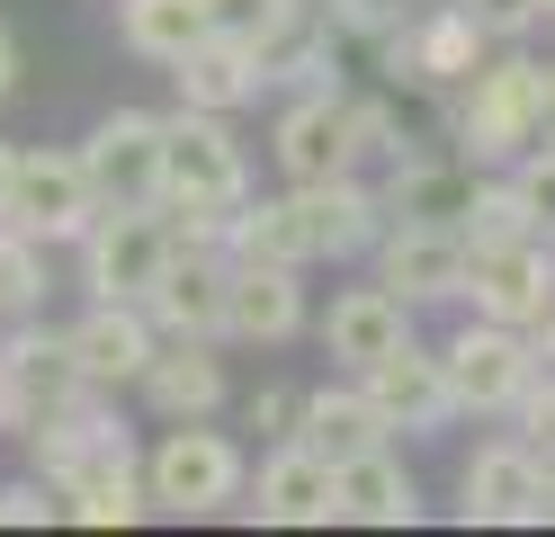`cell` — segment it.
<instances>
[{
	"instance_id": "30",
	"label": "cell",
	"mask_w": 555,
	"mask_h": 537,
	"mask_svg": "<svg viewBox=\"0 0 555 537\" xmlns=\"http://www.w3.org/2000/svg\"><path fill=\"white\" fill-rule=\"evenodd\" d=\"M305 10V0H206V18H216V36H233V46L269 54L278 36H287V18Z\"/></svg>"
},
{
	"instance_id": "3",
	"label": "cell",
	"mask_w": 555,
	"mask_h": 537,
	"mask_svg": "<svg viewBox=\"0 0 555 537\" xmlns=\"http://www.w3.org/2000/svg\"><path fill=\"white\" fill-rule=\"evenodd\" d=\"M538 81H546V63L529 54V46H493L483 54V72L457 90V153L475 162V170H511L529 143L546 135L538 126Z\"/></svg>"
},
{
	"instance_id": "12",
	"label": "cell",
	"mask_w": 555,
	"mask_h": 537,
	"mask_svg": "<svg viewBox=\"0 0 555 537\" xmlns=\"http://www.w3.org/2000/svg\"><path fill=\"white\" fill-rule=\"evenodd\" d=\"M466 305L493 314V322H546L555 314V242L529 233V242H475V269H466Z\"/></svg>"
},
{
	"instance_id": "9",
	"label": "cell",
	"mask_w": 555,
	"mask_h": 537,
	"mask_svg": "<svg viewBox=\"0 0 555 537\" xmlns=\"http://www.w3.org/2000/svg\"><path fill=\"white\" fill-rule=\"evenodd\" d=\"M546 501H555V475H546V457L529 439L475 448L466 475H457V520L466 528H538Z\"/></svg>"
},
{
	"instance_id": "27",
	"label": "cell",
	"mask_w": 555,
	"mask_h": 537,
	"mask_svg": "<svg viewBox=\"0 0 555 537\" xmlns=\"http://www.w3.org/2000/svg\"><path fill=\"white\" fill-rule=\"evenodd\" d=\"M538 233V206L519 197L511 170H483L475 179V206H466V242H529Z\"/></svg>"
},
{
	"instance_id": "7",
	"label": "cell",
	"mask_w": 555,
	"mask_h": 537,
	"mask_svg": "<svg viewBox=\"0 0 555 537\" xmlns=\"http://www.w3.org/2000/svg\"><path fill=\"white\" fill-rule=\"evenodd\" d=\"M439 368H448V394H457V412L511 421V412H519V394H529V376H538V349H529V332H519V322L475 314L466 332L439 349Z\"/></svg>"
},
{
	"instance_id": "25",
	"label": "cell",
	"mask_w": 555,
	"mask_h": 537,
	"mask_svg": "<svg viewBox=\"0 0 555 537\" xmlns=\"http://www.w3.org/2000/svg\"><path fill=\"white\" fill-rule=\"evenodd\" d=\"M332 493H340V520H359V528H412L422 520V484H412V465L395 448H367L350 465H332Z\"/></svg>"
},
{
	"instance_id": "16",
	"label": "cell",
	"mask_w": 555,
	"mask_h": 537,
	"mask_svg": "<svg viewBox=\"0 0 555 537\" xmlns=\"http://www.w3.org/2000/svg\"><path fill=\"white\" fill-rule=\"evenodd\" d=\"M296 332H305V269L233 251V278H224V341L278 349V341H296Z\"/></svg>"
},
{
	"instance_id": "37",
	"label": "cell",
	"mask_w": 555,
	"mask_h": 537,
	"mask_svg": "<svg viewBox=\"0 0 555 537\" xmlns=\"http://www.w3.org/2000/svg\"><path fill=\"white\" fill-rule=\"evenodd\" d=\"M538 126H546L538 143H555V54H546V81H538Z\"/></svg>"
},
{
	"instance_id": "19",
	"label": "cell",
	"mask_w": 555,
	"mask_h": 537,
	"mask_svg": "<svg viewBox=\"0 0 555 537\" xmlns=\"http://www.w3.org/2000/svg\"><path fill=\"white\" fill-rule=\"evenodd\" d=\"M134 394H144L153 421H216L224 394H233V376H224L216 341H162L144 358V376H134Z\"/></svg>"
},
{
	"instance_id": "33",
	"label": "cell",
	"mask_w": 555,
	"mask_h": 537,
	"mask_svg": "<svg viewBox=\"0 0 555 537\" xmlns=\"http://www.w3.org/2000/svg\"><path fill=\"white\" fill-rule=\"evenodd\" d=\"M511 179H519V197L538 206V233L555 242V143H529V153L511 162Z\"/></svg>"
},
{
	"instance_id": "34",
	"label": "cell",
	"mask_w": 555,
	"mask_h": 537,
	"mask_svg": "<svg viewBox=\"0 0 555 537\" xmlns=\"http://www.w3.org/2000/svg\"><path fill=\"white\" fill-rule=\"evenodd\" d=\"M296 404H305V394H287V385H260L251 404H242V421H251L260 439H287V430H296Z\"/></svg>"
},
{
	"instance_id": "17",
	"label": "cell",
	"mask_w": 555,
	"mask_h": 537,
	"mask_svg": "<svg viewBox=\"0 0 555 537\" xmlns=\"http://www.w3.org/2000/svg\"><path fill=\"white\" fill-rule=\"evenodd\" d=\"M359 385L376 394V412H386L403 439H430V430H448V421H457L448 368H439V349H422V332H412L403 349H386L376 368H359Z\"/></svg>"
},
{
	"instance_id": "41",
	"label": "cell",
	"mask_w": 555,
	"mask_h": 537,
	"mask_svg": "<svg viewBox=\"0 0 555 537\" xmlns=\"http://www.w3.org/2000/svg\"><path fill=\"white\" fill-rule=\"evenodd\" d=\"M546 27H555V0H546Z\"/></svg>"
},
{
	"instance_id": "38",
	"label": "cell",
	"mask_w": 555,
	"mask_h": 537,
	"mask_svg": "<svg viewBox=\"0 0 555 537\" xmlns=\"http://www.w3.org/2000/svg\"><path fill=\"white\" fill-rule=\"evenodd\" d=\"M529 349H538V368H555V314H546V322H529Z\"/></svg>"
},
{
	"instance_id": "22",
	"label": "cell",
	"mask_w": 555,
	"mask_h": 537,
	"mask_svg": "<svg viewBox=\"0 0 555 537\" xmlns=\"http://www.w3.org/2000/svg\"><path fill=\"white\" fill-rule=\"evenodd\" d=\"M287 439H305V448L332 457V465H350V457H367V448H395V421L376 412V394L350 376V385H314V394H305Z\"/></svg>"
},
{
	"instance_id": "29",
	"label": "cell",
	"mask_w": 555,
	"mask_h": 537,
	"mask_svg": "<svg viewBox=\"0 0 555 537\" xmlns=\"http://www.w3.org/2000/svg\"><path fill=\"white\" fill-rule=\"evenodd\" d=\"M37 305H46V242L0 225V322H27Z\"/></svg>"
},
{
	"instance_id": "24",
	"label": "cell",
	"mask_w": 555,
	"mask_h": 537,
	"mask_svg": "<svg viewBox=\"0 0 555 537\" xmlns=\"http://www.w3.org/2000/svg\"><path fill=\"white\" fill-rule=\"evenodd\" d=\"M170 81H180V107H206V117H242L260 90H269V72L251 46H233V36H197V46L170 63Z\"/></svg>"
},
{
	"instance_id": "36",
	"label": "cell",
	"mask_w": 555,
	"mask_h": 537,
	"mask_svg": "<svg viewBox=\"0 0 555 537\" xmlns=\"http://www.w3.org/2000/svg\"><path fill=\"white\" fill-rule=\"evenodd\" d=\"M18 72H27V63H18V36H10V18H0V99L18 90Z\"/></svg>"
},
{
	"instance_id": "10",
	"label": "cell",
	"mask_w": 555,
	"mask_h": 537,
	"mask_svg": "<svg viewBox=\"0 0 555 537\" xmlns=\"http://www.w3.org/2000/svg\"><path fill=\"white\" fill-rule=\"evenodd\" d=\"M81 162H90L99 206H162V117L153 107H108L81 135Z\"/></svg>"
},
{
	"instance_id": "23",
	"label": "cell",
	"mask_w": 555,
	"mask_h": 537,
	"mask_svg": "<svg viewBox=\"0 0 555 537\" xmlns=\"http://www.w3.org/2000/svg\"><path fill=\"white\" fill-rule=\"evenodd\" d=\"M0 349H10V376H18V394H27V421H46V412H63V404H81V394H99V385L81 376V358H73V332H46L37 314L10 322Z\"/></svg>"
},
{
	"instance_id": "18",
	"label": "cell",
	"mask_w": 555,
	"mask_h": 537,
	"mask_svg": "<svg viewBox=\"0 0 555 537\" xmlns=\"http://www.w3.org/2000/svg\"><path fill=\"white\" fill-rule=\"evenodd\" d=\"M63 332H73V358H81V376H90L99 394H134L144 358L162 349L153 314H144V305H117V296H90V314L63 322Z\"/></svg>"
},
{
	"instance_id": "28",
	"label": "cell",
	"mask_w": 555,
	"mask_h": 537,
	"mask_svg": "<svg viewBox=\"0 0 555 537\" xmlns=\"http://www.w3.org/2000/svg\"><path fill=\"white\" fill-rule=\"evenodd\" d=\"M350 143H359V170H395V162H412V153H430V143L403 126L395 99H350Z\"/></svg>"
},
{
	"instance_id": "2",
	"label": "cell",
	"mask_w": 555,
	"mask_h": 537,
	"mask_svg": "<svg viewBox=\"0 0 555 537\" xmlns=\"http://www.w3.org/2000/svg\"><path fill=\"white\" fill-rule=\"evenodd\" d=\"M251 206V162L233 143V117L170 107L162 117V215L180 242H233V215Z\"/></svg>"
},
{
	"instance_id": "13",
	"label": "cell",
	"mask_w": 555,
	"mask_h": 537,
	"mask_svg": "<svg viewBox=\"0 0 555 537\" xmlns=\"http://www.w3.org/2000/svg\"><path fill=\"white\" fill-rule=\"evenodd\" d=\"M224 278H233V251L216 242H180L170 269L144 286V314L162 341H224Z\"/></svg>"
},
{
	"instance_id": "4",
	"label": "cell",
	"mask_w": 555,
	"mask_h": 537,
	"mask_svg": "<svg viewBox=\"0 0 555 537\" xmlns=\"http://www.w3.org/2000/svg\"><path fill=\"white\" fill-rule=\"evenodd\" d=\"M242 484H251V457H242L233 430L216 421H162V439L144 457V493H153V511L170 520H216L242 501Z\"/></svg>"
},
{
	"instance_id": "31",
	"label": "cell",
	"mask_w": 555,
	"mask_h": 537,
	"mask_svg": "<svg viewBox=\"0 0 555 537\" xmlns=\"http://www.w3.org/2000/svg\"><path fill=\"white\" fill-rule=\"evenodd\" d=\"M46 520H63V493L46 475H10L0 484V528H46Z\"/></svg>"
},
{
	"instance_id": "5",
	"label": "cell",
	"mask_w": 555,
	"mask_h": 537,
	"mask_svg": "<svg viewBox=\"0 0 555 537\" xmlns=\"http://www.w3.org/2000/svg\"><path fill=\"white\" fill-rule=\"evenodd\" d=\"M483 54H493V36L475 27L466 0H430V10H412L386 36V72H395V90H412V99H457L483 72Z\"/></svg>"
},
{
	"instance_id": "42",
	"label": "cell",
	"mask_w": 555,
	"mask_h": 537,
	"mask_svg": "<svg viewBox=\"0 0 555 537\" xmlns=\"http://www.w3.org/2000/svg\"><path fill=\"white\" fill-rule=\"evenodd\" d=\"M0 332H10V322H0Z\"/></svg>"
},
{
	"instance_id": "35",
	"label": "cell",
	"mask_w": 555,
	"mask_h": 537,
	"mask_svg": "<svg viewBox=\"0 0 555 537\" xmlns=\"http://www.w3.org/2000/svg\"><path fill=\"white\" fill-rule=\"evenodd\" d=\"M18 430H27V394L10 376V349H0V439H18Z\"/></svg>"
},
{
	"instance_id": "14",
	"label": "cell",
	"mask_w": 555,
	"mask_h": 537,
	"mask_svg": "<svg viewBox=\"0 0 555 537\" xmlns=\"http://www.w3.org/2000/svg\"><path fill=\"white\" fill-rule=\"evenodd\" d=\"M269 162L278 179H340L359 170V143H350V90H296L269 126Z\"/></svg>"
},
{
	"instance_id": "32",
	"label": "cell",
	"mask_w": 555,
	"mask_h": 537,
	"mask_svg": "<svg viewBox=\"0 0 555 537\" xmlns=\"http://www.w3.org/2000/svg\"><path fill=\"white\" fill-rule=\"evenodd\" d=\"M475 27L493 36V46H529V36L546 27V0H466Z\"/></svg>"
},
{
	"instance_id": "21",
	"label": "cell",
	"mask_w": 555,
	"mask_h": 537,
	"mask_svg": "<svg viewBox=\"0 0 555 537\" xmlns=\"http://www.w3.org/2000/svg\"><path fill=\"white\" fill-rule=\"evenodd\" d=\"M475 162L466 153H412L376 179V197H386V225H466L475 206Z\"/></svg>"
},
{
	"instance_id": "26",
	"label": "cell",
	"mask_w": 555,
	"mask_h": 537,
	"mask_svg": "<svg viewBox=\"0 0 555 537\" xmlns=\"http://www.w3.org/2000/svg\"><path fill=\"white\" fill-rule=\"evenodd\" d=\"M117 10V36H126V54L134 63H180L197 36H216V18H206V0H108Z\"/></svg>"
},
{
	"instance_id": "11",
	"label": "cell",
	"mask_w": 555,
	"mask_h": 537,
	"mask_svg": "<svg viewBox=\"0 0 555 537\" xmlns=\"http://www.w3.org/2000/svg\"><path fill=\"white\" fill-rule=\"evenodd\" d=\"M466 269H475L466 225H386L376 233V278H386L403 305H457Z\"/></svg>"
},
{
	"instance_id": "8",
	"label": "cell",
	"mask_w": 555,
	"mask_h": 537,
	"mask_svg": "<svg viewBox=\"0 0 555 537\" xmlns=\"http://www.w3.org/2000/svg\"><path fill=\"white\" fill-rule=\"evenodd\" d=\"M90 215H99V189H90V162H81V143L63 153V143H37V153H18V179H10V215L0 225H18L27 242H81L90 233Z\"/></svg>"
},
{
	"instance_id": "6",
	"label": "cell",
	"mask_w": 555,
	"mask_h": 537,
	"mask_svg": "<svg viewBox=\"0 0 555 537\" xmlns=\"http://www.w3.org/2000/svg\"><path fill=\"white\" fill-rule=\"evenodd\" d=\"M73 251H81V286H90V296L144 305V286L170 269L180 233H170V215H162V206H99V215H90V233H81Z\"/></svg>"
},
{
	"instance_id": "1",
	"label": "cell",
	"mask_w": 555,
	"mask_h": 537,
	"mask_svg": "<svg viewBox=\"0 0 555 537\" xmlns=\"http://www.w3.org/2000/svg\"><path fill=\"white\" fill-rule=\"evenodd\" d=\"M376 233H386V197L367 189V170H340V179H287L278 197H251L233 215L224 251L314 269V260H359V251H376Z\"/></svg>"
},
{
	"instance_id": "20",
	"label": "cell",
	"mask_w": 555,
	"mask_h": 537,
	"mask_svg": "<svg viewBox=\"0 0 555 537\" xmlns=\"http://www.w3.org/2000/svg\"><path fill=\"white\" fill-rule=\"evenodd\" d=\"M412 314L422 305H403L386 278H367V286H340L332 296V314H323V358H340V368H376L386 349H403L412 341Z\"/></svg>"
},
{
	"instance_id": "39",
	"label": "cell",
	"mask_w": 555,
	"mask_h": 537,
	"mask_svg": "<svg viewBox=\"0 0 555 537\" xmlns=\"http://www.w3.org/2000/svg\"><path fill=\"white\" fill-rule=\"evenodd\" d=\"M10 179H18V143H0V215H10Z\"/></svg>"
},
{
	"instance_id": "40",
	"label": "cell",
	"mask_w": 555,
	"mask_h": 537,
	"mask_svg": "<svg viewBox=\"0 0 555 537\" xmlns=\"http://www.w3.org/2000/svg\"><path fill=\"white\" fill-rule=\"evenodd\" d=\"M546 475H555V465H546ZM546 520H555V501H546Z\"/></svg>"
},
{
	"instance_id": "15",
	"label": "cell",
	"mask_w": 555,
	"mask_h": 537,
	"mask_svg": "<svg viewBox=\"0 0 555 537\" xmlns=\"http://www.w3.org/2000/svg\"><path fill=\"white\" fill-rule=\"evenodd\" d=\"M242 511H251L260 528H323V520H340L332 457H314L305 439H269L260 475L242 484Z\"/></svg>"
}]
</instances>
